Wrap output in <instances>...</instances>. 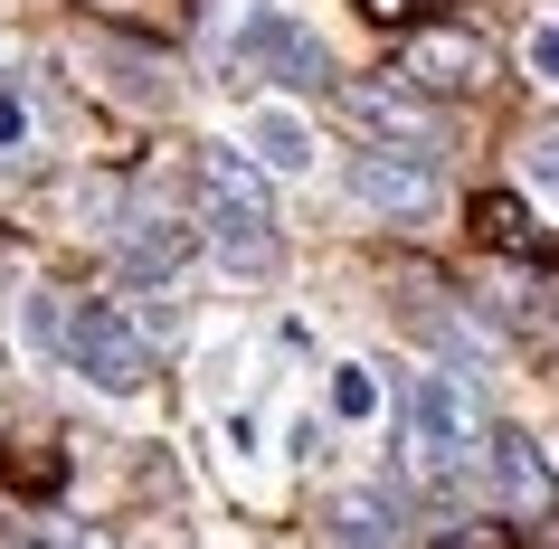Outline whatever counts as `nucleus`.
Here are the masks:
<instances>
[{
    "label": "nucleus",
    "instance_id": "obj_1",
    "mask_svg": "<svg viewBox=\"0 0 559 549\" xmlns=\"http://www.w3.org/2000/svg\"><path fill=\"white\" fill-rule=\"evenodd\" d=\"M209 67L228 86H285V95H332V48L304 29L285 0H209Z\"/></svg>",
    "mask_w": 559,
    "mask_h": 549
},
{
    "label": "nucleus",
    "instance_id": "obj_2",
    "mask_svg": "<svg viewBox=\"0 0 559 549\" xmlns=\"http://www.w3.org/2000/svg\"><path fill=\"white\" fill-rule=\"evenodd\" d=\"M200 237L218 247L228 275H275V265H285L275 180L247 162V143H209V152H200Z\"/></svg>",
    "mask_w": 559,
    "mask_h": 549
},
{
    "label": "nucleus",
    "instance_id": "obj_3",
    "mask_svg": "<svg viewBox=\"0 0 559 549\" xmlns=\"http://www.w3.org/2000/svg\"><path fill=\"white\" fill-rule=\"evenodd\" d=\"M389 427H399L408 474H474V455H484V407H474V379L445 370V360L389 389Z\"/></svg>",
    "mask_w": 559,
    "mask_h": 549
},
{
    "label": "nucleus",
    "instance_id": "obj_4",
    "mask_svg": "<svg viewBox=\"0 0 559 549\" xmlns=\"http://www.w3.org/2000/svg\"><path fill=\"white\" fill-rule=\"evenodd\" d=\"M342 180H352V200L370 208V218H389V228H437L445 218L437 143H360L352 162H342Z\"/></svg>",
    "mask_w": 559,
    "mask_h": 549
},
{
    "label": "nucleus",
    "instance_id": "obj_5",
    "mask_svg": "<svg viewBox=\"0 0 559 549\" xmlns=\"http://www.w3.org/2000/svg\"><path fill=\"white\" fill-rule=\"evenodd\" d=\"M58 360L86 379L95 398H143V379H152V342L133 332V313H123V303H105V294L67 303V322H58Z\"/></svg>",
    "mask_w": 559,
    "mask_h": 549
},
{
    "label": "nucleus",
    "instance_id": "obj_6",
    "mask_svg": "<svg viewBox=\"0 0 559 549\" xmlns=\"http://www.w3.org/2000/svg\"><path fill=\"white\" fill-rule=\"evenodd\" d=\"M105 247H115L123 285H180V265L200 256V218H190V208H171V200H152V190H133Z\"/></svg>",
    "mask_w": 559,
    "mask_h": 549
},
{
    "label": "nucleus",
    "instance_id": "obj_7",
    "mask_svg": "<svg viewBox=\"0 0 559 549\" xmlns=\"http://www.w3.org/2000/svg\"><path fill=\"white\" fill-rule=\"evenodd\" d=\"M237 143H247V162L265 180H313V162H323V133H313V115H304L295 95H257L237 115Z\"/></svg>",
    "mask_w": 559,
    "mask_h": 549
},
{
    "label": "nucleus",
    "instance_id": "obj_8",
    "mask_svg": "<svg viewBox=\"0 0 559 549\" xmlns=\"http://www.w3.org/2000/svg\"><path fill=\"white\" fill-rule=\"evenodd\" d=\"M474 474L493 484V502H502V512H550V492H559L550 455H540V445H531L522 427H484V455H474Z\"/></svg>",
    "mask_w": 559,
    "mask_h": 549
},
{
    "label": "nucleus",
    "instance_id": "obj_9",
    "mask_svg": "<svg viewBox=\"0 0 559 549\" xmlns=\"http://www.w3.org/2000/svg\"><path fill=\"white\" fill-rule=\"evenodd\" d=\"M323 530H332V549H408V540H417L408 492H399V484H352V492H332Z\"/></svg>",
    "mask_w": 559,
    "mask_h": 549
},
{
    "label": "nucleus",
    "instance_id": "obj_10",
    "mask_svg": "<svg viewBox=\"0 0 559 549\" xmlns=\"http://www.w3.org/2000/svg\"><path fill=\"white\" fill-rule=\"evenodd\" d=\"M484 38L474 29H408V48H399V76H408L417 95H474L484 86Z\"/></svg>",
    "mask_w": 559,
    "mask_h": 549
},
{
    "label": "nucleus",
    "instance_id": "obj_11",
    "mask_svg": "<svg viewBox=\"0 0 559 549\" xmlns=\"http://www.w3.org/2000/svg\"><path fill=\"white\" fill-rule=\"evenodd\" d=\"M342 105H352V123L370 133V143H445L437 105L417 86H342Z\"/></svg>",
    "mask_w": 559,
    "mask_h": 549
},
{
    "label": "nucleus",
    "instance_id": "obj_12",
    "mask_svg": "<svg viewBox=\"0 0 559 549\" xmlns=\"http://www.w3.org/2000/svg\"><path fill=\"white\" fill-rule=\"evenodd\" d=\"M86 67H105V86H115L123 105H162V115H171V67H162V58H143V48H115V38H95Z\"/></svg>",
    "mask_w": 559,
    "mask_h": 549
},
{
    "label": "nucleus",
    "instance_id": "obj_13",
    "mask_svg": "<svg viewBox=\"0 0 559 549\" xmlns=\"http://www.w3.org/2000/svg\"><path fill=\"white\" fill-rule=\"evenodd\" d=\"M380 417V370L370 360H332V427H370Z\"/></svg>",
    "mask_w": 559,
    "mask_h": 549
},
{
    "label": "nucleus",
    "instance_id": "obj_14",
    "mask_svg": "<svg viewBox=\"0 0 559 549\" xmlns=\"http://www.w3.org/2000/svg\"><path fill=\"white\" fill-rule=\"evenodd\" d=\"M522 190L559 218V123H540V133L522 143Z\"/></svg>",
    "mask_w": 559,
    "mask_h": 549
},
{
    "label": "nucleus",
    "instance_id": "obj_15",
    "mask_svg": "<svg viewBox=\"0 0 559 549\" xmlns=\"http://www.w3.org/2000/svg\"><path fill=\"white\" fill-rule=\"evenodd\" d=\"M58 322H67V294H48V285L20 294V342H29L38 360H58Z\"/></svg>",
    "mask_w": 559,
    "mask_h": 549
},
{
    "label": "nucleus",
    "instance_id": "obj_16",
    "mask_svg": "<svg viewBox=\"0 0 559 549\" xmlns=\"http://www.w3.org/2000/svg\"><path fill=\"white\" fill-rule=\"evenodd\" d=\"M133 332H143V342H180V332H190L180 294H171V285H143V313H133Z\"/></svg>",
    "mask_w": 559,
    "mask_h": 549
},
{
    "label": "nucleus",
    "instance_id": "obj_17",
    "mask_svg": "<svg viewBox=\"0 0 559 549\" xmlns=\"http://www.w3.org/2000/svg\"><path fill=\"white\" fill-rule=\"evenodd\" d=\"M38 143V115H29V95L10 86V76H0V152H10V162H20V152Z\"/></svg>",
    "mask_w": 559,
    "mask_h": 549
},
{
    "label": "nucleus",
    "instance_id": "obj_18",
    "mask_svg": "<svg viewBox=\"0 0 559 549\" xmlns=\"http://www.w3.org/2000/svg\"><path fill=\"white\" fill-rule=\"evenodd\" d=\"M522 67H531V86H559V20H531Z\"/></svg>",
    "mask_w": 559,
    "mask_h": 549
},
{
    "label": "nucleus",
    "instance_id": "obj_19",
    "mask_svg": "<svg viewBox=\"0 0 559 549\" xmlns=\"http://www.w3.org/2000/svg\"><path fill=\"white\" fill-rule=\"evenodd\" d=\"M323 445H332V417H295L285 427V464H323Z\"/></svg>",
    "mask_w": 559,
    "mask_h": 549
},
{
    "label": "nucleus",
    "instance_id": "obj_20",
    "mask_svg": "<svg viewBox=\"0 0 559 549\" xmlns=\"http://www.w3.org/2000/svg\"><path fill=\"white\" fill-rule=\"evenodd\" d=\"M360 20H380V29H417L427 0H360Z\"/></svg>",
    "mask_w": 559,
    "mask_h": 549
},
{
    "label": "nucleus",
    "instance_id": "obj_21",
    "mask_svg": "<svg viewBox=\"0 0 559 549\" xmlns=\"http://www.w3.org/2000/svg\"><path fill=\"white\" fill-rule=\"evenodd\" d=\"M218 435H228V455H257V417H247V407H228V417H218Z\"/></svg>",
    "mask_w": 559,
    "mask_h": 549
},
{
    "label": "nucleus",
    "instance_id": "obj_22",
    "mask_svg": "<svg viewBox=\"0 0 559 549\" xmlns=\"http://www.w3.org/2000/svg\"><path fill=\"white\" fill-rule=\"evenodd\" d=\"M0 379H10V350H0Z\"/></svg>",
    "mask_w": 559,
    "mask_h": 549
},
{
    "label": "nucleus",
    "instance_id": "obj_23",
    "mask_svg": "<svg viewBox=\"0 0 559 549\" xmlns=\"http://www.w3.org/2000/svg\"><path fill=\"white\" fill-rule=\"evenodd\" d=\"M0 76H10V67H0Z\"/></svg>",
    "mask_w": 559,
    "mask_h": 549
}]
</instances>
